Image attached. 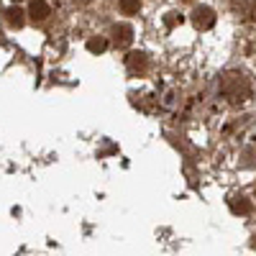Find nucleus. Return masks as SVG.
Listing matches in <instances>:
<instances>
[{"instance_id":"obj_13","label":"nucleus","mask_w":256,"mask_h":256,"mask_svg":"<svg viewBox=\"0 0 256 256\" xmlns=\"http://www.w3.org/2000/svg\"><path fill=\"white\" fill-rule=\"evenodd\" d=\"M13 3H18V0H13Z\"/></svg>"},{"instance_id":"obj_10","label":"nucleus","mask_w":256,"mask_h":256,"mask_svg":"<svg viewBox=\"0 0 256 256\" xmlns=\"http://www.w3.org/2000/svg\"><path fill=\"white\" fill-rule=\"evenodd\" d=\"M105 49H108V41H105L102 36L88 38V52H92V54H102Z\"/></svg>"},{"instance_id":"obj_12","label":"nucleus","mask_w":256,"mask_h":256,"mask_svg":"<svg viewBox=\"0 0 256 256\" xmlns=\"http://www.w3.org/2000/svg\"><path fill=\"white\" fill-rule=\"evenodd\" d=\"M254 248H256V236H254Z\"/></svg>"},{"instance_id":"obj_4","label":"nucleus","mask_w":256,"mask_h":256,"mask_svg":"<svg viewBox=\"0 0 256 256\" xmlns=\"http://www.w3.org/2000/svg\"><path fill=\"white\" fill-rule=\"evenodd\" d=\"M131 41H134V28H131V26H126V24L113 26V44H116L118 49H126Z\"/></svg>"},{"instance_id":"obj_1","label":"nucleus","mask_w":256,"mask_h":256,"mask_svg":"<svg viewBox=\"0 0 256 256\" xmlns=\"http://www.w3.org/2000/svg\"><path fill=\"white\" fill-rule=\"evenodd\" d=\"M220 92L230 100V102H244L251 95V82L244 72H226L220 77Z\"/></svg>"},{"instance_id":"obj_9","label":"nucleus","mask_w":256,"mask_h":256,"mask_svg":"<svg viewBox=\"0 0 256 256\" xmlns=\"http://www.w3.org/2000/svg\"><path fill=\"white\" fill-rule=\"evenodd\" d=\"M118 6H120L123 16H134L141 10V0H118Z\"/></svg>"},{"instance_id":"obj_2","label":"nucleus","mask_w":256,"mask_h":256,"mask_svg":"<svg viewBox=\"0 0 256 256\" xmlns=\"http://www.w3.org/2000/svg\"><path fill=\"white\" fill-rule=\"evenodd\" d=\"M192 24H195V28H200V31H208V28L216 26V13H212V8H208V6H200V8L192 10Z\"/></svg>"},{"instance_id":"obj_6","label":"nucleus","mask_w":256,"mask_h":256,"mask_svg":"<svg viewBox=\"0 0 256 256\" xmlns=\"http://www.w3.org/2000/svg\"><path fill=\"white\" fill-rule=\"evenodd\" d=\"M236 10L244 20H256V0H236Z\"/></svg>"},{"instance_id":"obj_7","label":"nucleus","mask_w":256,"mask_h":256,"mask_svg":"<svg viewBox=\"0 0 256 256\" xmlns=\"http://www.w3.org/2000/svg\"><path fill=\"white\" fill-rule=\"evenodd\" d=\"M228 205H230V210L236 212V216H248V212H251V202H248L244 195L230 198V200H228Z\"/></svg>"},{"instance_id":"obj_8","label":"nucleus","mask_w":256,"mask_h":256,"mask_svg":"<svg viewBox=\"0 0 256 256\" xmlns=\"http://www.w3.org/2000/svg\"><path fill=\"white\" fill-rule=\"evenodd\" d=\"M6 20L13 28H20V26H24V10H20V8H8L6 10Z\"/></svg>"},{"instance_id":"obj_5","label":"nucleus","mask_w":256,"mask_h":256,"mask_svg":"<svg viewBox=\"0 0 256 256\" xmlns=\"http://www.w3.org/2000/svg\"><path fill=\"white\" fill-rule=\"evenodd\" d=\"M126 64H128V72H131V74H138V72H146L148 59H146V54L134 52V54H128V56H126Z\"/></svg>"},{"instance_id":"obj_11","label":"nucleus","mask_w":256,"mask_h":256,"mask_svg":"<svg viewBox=\"0 0 256 256\" xmlns=\"http://www.w3.org/2000/svg\"><path fill=\"white\" fill-rule=\"evenodd\" d=\"M164 24L172 28V26H177V24H182V16L180 13H166V18H164Z\"/></svg>"},{"instance_id":"obj_3","label":"nucleus","mask_w":256,"mask_h":256,"mask_svg":"<svg viewBox=\"0 0 256 256\" xmlns=\"http://www.w3.org/2000/svg\"><path fill=\"white\" fill-rule=\"evenodd\" d=\"M28 16L34 24H44V20L52 16V8L46 0H31V6H28Z\"/></svg>"}]
</instances>
